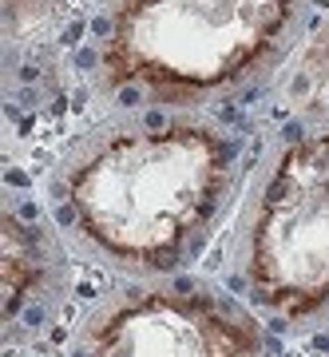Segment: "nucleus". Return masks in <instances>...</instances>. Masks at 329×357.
<instances>
[{"label":"nucleus","mask_w":329,"mask_h":357,"mask_svg":"<svg viewBox=\"0 0 329 357\" xmlns=\"http://www.w3.org/2000/svg\"><path fill=\"white\" fill-rule=\"evenodd\" d=\"M238 147L199 112L119 115L60 171L72 222L95 250L139 270H171L218 218Z\"/></svg>","instance_id":"f257e3e1"},{"label":"nucleus","mask_w":329,"mask_h":357,"mask_svg":"<svg viewBox=\"0 0 329 357\" xmlns=\"http://www.w3.org/2000/svg\"><path fill=\"white\" fill-rule=\"evenodd\" d=\"M309 0H112L95 84L131 107L194 112L270 76L302 36Z\"/></svg>","instance_id":"f03ea898"},{"label":"nucleus","mask_w":329,"mask_h":357,"mask_svg":"<svg viewBox=\"0 0 329 357\" xmlns=\"http://www.w3.org/2000/svg\"><path fill=\"white\" fill-rule=\"evenodd\" d=\"M246 278L290 318L329 302V123L293 139L246 222Z\"/></svg>","instance_id":"7ed1b4c3"},{"label":"nucleus","mask_w":329,"mask_h":357,"mask_svg":"<svg viewBox=\"0 0 329 357\" xmlns=\"http://www.w3.org/2000/svg\"><path fill=\"white\" fill-rule=\"evenodd\" d=\"M84 357H266L246 314L211 294L135 290L88 321Z\"/></svg>","instance_id":"20e7f679"},{"label":"nucleus","mask_w":329,"mask_h":357,"mask_svg":"<svg viewBox=\"0 0 329 357\" xmlns=\"http://www.w3.org/2000/svg\"><path fill=\"white\" fill-rule=\"evenodd\" d=\"M60 0H4V13H8V40L28 32L32 24H40L44 16L56 13Z\"/></svg>","instance_id":"39448f33"}]
</instances>
